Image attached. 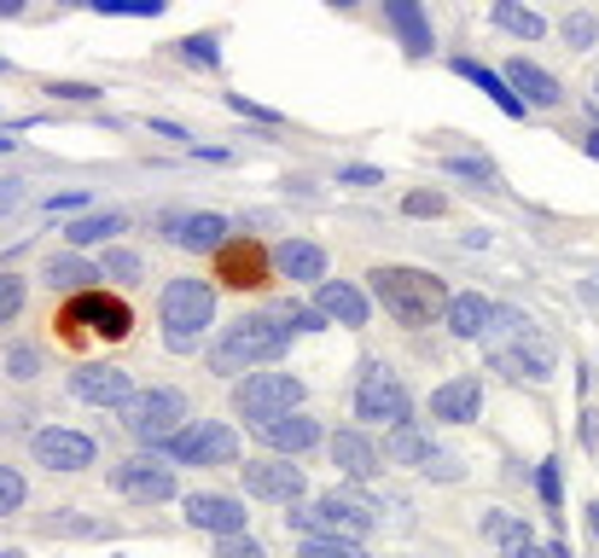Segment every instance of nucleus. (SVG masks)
<instances>
[{
	"mask_svg": "<svg viewBox=\"0 0 599 558\" xmlns=\"http://www.w3.org/2000/svg\"><path fill=\"white\" fill-rule=\"evenodd\" d=\"M0 558H24V552H0Z\"/></svg>",
	"mask_w": 599,
	"mask_h": 558,
	"instance_id": "nucleus-55",
	"label": "nucleus"
},
{
	"mask_svg": "<svg viewBox=\"0 0 599 558\" xmlns=\"http://www.w3.org/2000/svg\"><path fill=\"white\" fill-rule=\"evenodd\" d=\"M338 180H349V186H379L384 175H379V169H367V163H356V169H344Z\"/></svg>",
	"mask_w": 599,
	"mask_h": 558,
	"instance_id": "nucleus-46",
	"label": "nucleus"
},
{
	"mask_svg": "<svg viewBox=\"0 0 599 558\" xmlns=\"http://www.w3.org/2000/svg\"><path fill=\"white\" fill-rule=\"evenodd\" d=\"M35 349H24V343H18V349H7V372H12V379H35Z\"/></svg>",
	"mask_w": 599,
	"mask_h": 558,
	"instance_id": "nucleus-41",
	"label": "nucleus"
},
{
	"mask_svg": "<svg viewBox=\"0 0 599 558\" xmlns=\"http://www.w3.org/2000/svg\"><path fill=\"white\" fill-rule=\"evenodd\" d=\"M99 274L117 280V285H140V274H146V262H140L134 251H106V262H99Z\"/></svg>",
	"mask_w": 599,
	"mask_h": 558,
	"instance_id": "nucleus-31",
	"label": "nucleus"
},
{
	"mask_svg": "<svg viewBox=\"0 0 599 558\" xmlns=\"http://www.w3.org/2000/svg\"><path fill=\"white\" fill-rule=\"evenodd\" d=\"M0 70H7V65H0Z\"/></svg>",
	"mask_w": 599,
	"mask_h": 558,
	"instance_id": "nucleus-56",
	"label": "nucleus"
},
{
	"mask_svg": "<svg viewBox=\"0 0 599 558\" xmlns=\"http://www.w3.org/2000/svg\"><path fill=\"white\" fill-rule=\"evenodd\" d=\"M244 471V494H257V501H274V506H297L308 494V478L292 466V460H251L239 466Z\"/></svg>",
	"mask_w": 599,
	"mask_h": 558,
	"instance_id": "nucleus-10",
	"label": "nucleus"
},
{
	"mask_svg": "<svg viewBox=\"0 0 599 558\" xmlns=\"http://www.w3.org/2000/svg\"><path fill=\"white\" fill-rule=\"evenodd\" d=\"M24 308V280L18 274H0V320H12Z\"/></svg>",
	"mask_w": 599,
	"mask_h": 558,
	"instance_id": "nucleus-36",
	"label": "nucleus"
},
{
	"mask_svg": "<svg viewBox=\"0 0 599 558\" xmlns=\"http://www.w3.org/2000/svg\"><path fill=\"white\" fill-rule=\"evenodd\" d=\"M227 106H233L239 117H262V122H280V111H268V106H251V99H244V94H233V99H227Z\"/></svg>",
	"mask_w": 599,
	"mask_h": 558,
	"instance_id": "nucleus-45",
	"label": "nucleus"
},
{
	"mask_svg": "<svg viewBox=\"0 0 599 558\" xmlns=\"http://www.w3.org/2000/svg\"><path fill=\"white\" fill-rule=\"evenodd\" d=\"M384 18H390V30L402 35V47H407L413 58L431 53V18H425L420 0H384Z\"/></svg>",
	"mask_w": 599,
	"mask_h": 558,
	"instance_id": "nucleus-23",
	"label": "nucleus"
},
{
	"mask_svg": "<svg viewBox=\"0 0 599 558\" xmlns=\"http://www.w3.org/2000/svg\"><path fill=\"white\" fill-rule=\"evenodd\" d=\"M47 94H58V99H99V88H88V81H53Z\"/></svg>",
	"mask_w": 599,
	"mask_h": 558,
	"instance_id": "nucleus-44",
	"label": "nucleus"
},
{
	"mask_svg": "<svg viewBox=\"0 0 599 558\" xmlns=\"http://www.w3.org/2000/svg\"><path fill=\"white\" fill-rule=\"evenodd\" d=\"M588 529H593V541H599V501L588 506Z\"/></svg>",
	"mask_w": 599,
	"mask_h": 558,
	"instance_id": "nucleus-50",
	"label": "nucleus"
},
{
	"mask_svg": "<svg viewBox=\"0 0 599 558\" xmlns=\"http://www.w3.org/2000/svg\"><path fill=\"white\" fill-rule=\"evenodd\" d=\"M593 35H599V24L588 12H576V18H565V47L570 53H582V47H593Z\"/></svg>",
	"mask_w": 599,
	"mask_h": 558,
	"instance_id": "nucleus-34",
	"label": "nucleus"
},
{
	"mask_svg": "<svg viewBox=\"0 0 599 558\" xmlns=\"http://www.w3.org/2000/svg\"><path fill=\"white\" fill-rule=\"evenodd\" d=\"M30 453H35V466H47V471H88L94 466V442L81 437V430H35V442H30Z\"/></svg>",
	"mask_w": 599,
	"mask_h": 558,
	"instance_id": "nucleus-13",
	"label": "nucleus"
},
{
	"mask_svg": "<svg viewBox=\"0 0 599 558\" xmlns=\"http://www.w3.org/2000/svg\"><path fill=\"white\" fill-rule=\"evenodd\" d=\"M187 419V396L181 390H134V402L122 407V425H129L134 442H152L163 448Z\"/></svg>",
	"mask_w": 599,
	"mask_h": 558,
	"instance_id": "nucleus-5",
	"label": "nucleus"
},
{
	"mask_svg": "<svg viewBox=\"0 0 599 558\" xmlns=\"http://www.w3.org/2000/svg\"><path fill=\"white\" fill-rule=\"evenodd\" d=\"M47 280L53 285H65V292H94V280H106L94 262H81V256H53L47 262Z\"/></svg>",
	"mask_w": 599,
	"mask_h": 558,
	"instance_id": "nucleus-28",
	"label": "nucleus"
},
{
	"mask_svg": "<svg viewBox=\"0 0 599 558\" xmlns=\"http://www.w3.org/2000/svg\"><path fill=\"white\" fill-rule=\"evenodd\" d=\"M292 529L303 541H361L373 529V501L361 494H320V501L292 506Z\"/></svg>",
	"mask_w": 599,
	"mask_h": 558,
	"instance_id": "nucleus-4",
	"label": "nucleus"
},
{
	"mask_svg": "<svg viewBox=\"0 0 599 558\" xmlns=\"http://www.w3.org/2000/svg\"><path fill=\"white\" fill-rule=\"evenodd\" d=\"M315 308L326 320H338V326H367V292L361 285H349V280H320Z\"/></svg>",
	"mask_w": 599,
	"mask_h": 558,
	"instance_id": "nucleus-20",
	"label": "nucleus"
},
{
	"mask_svg": "<svg viewBox=\"0 0 599 558\" xmlns=\"http://www.w3.org/2000/svg\"><path fill=\"white\" fill-rule=\"evenodd\" d=\"M187 524L210 535H244V501H233V494H187Z\"/></svg>",
	"mask_w": 599,
	"mask_h": 558,
	"instance_id": "nucleus-17",
	"label": "nucleus"
},
{
	"mask_svg": "<svg viewBox=\"0 0 599 558\" xmlns=\"http://www.w3.org/2000/svg\"><path fill=\"white\" fill-rule=\"evenodd\" d=\"M76 320H94V332H99V338H111V343H117V338H129V308L111 303V297H99V292H81V297H76L53 326H76Z\"/></svg>",
	"mask_w": 599,
	"mask_h": 558,
	"instance_id": "nucleus-15",
	"label": "nucleus"
},
{
	"mask_svg": "<svg viewBox=\"0 0 599 558\" xmlns=\"http://www.w3.org/2000/svg\"><path fill=\"white\" fill-rule=\"evenodd\" d=\"M356 413L361 419H373V425H407V390H402V379L390 372L384 361H373L361 372V384H356Z\"/></svg>",
	"mask_w": 599,
	"mask_h": 558,
	"instance_id": "nucleus-7",
	"label": "nucleus"
},
{
	"mask_svg": "<svg viewBox=\"0 0 599 558\" xmlns=\"http://www.w3.org/2000/svg\"><path fill=\"white\" fill-rule=\"evenodd\" d=\"M483 413V384L471 379H448V384H437L431 390V419H448V425H471Z\"/></svg>",
	"mask_w": 599,
	"mask_h": 558,
	"instance_id": "nucleus-16",
	"label": "nucleus"
},
{
	"mask_svg": "<svg viewBox=\"0 0 599 558\" xmlns=\"http://www.w3.org/2000/svg\"><path fill=\"white\" fill-rule=\"evenodd\" d=\"M483 535L494 547H501V558H535V535L512 518V512H489L483 518Z\"/></svg>",
	"mask_w": 599,
	"mask_h": 558,
	"instance_id": "nucleus-27",
	"label": "nucleus"
},
{
	"mask_svg": "<svg viewBox=\"0 0 599 558\" xmlns=\"http://www.w3.org/2000/svg\"><path fill=\"white\" fill-rule=\"evenodd\" d=\"M384 453H390L396 466H407V471H437V478H454V471H460L443 448H431V437H425V430L413 425V419L384 430Z\"/></svg>",
	"mask_w": 599,
	"mask_h": 558,
	"instance_id": "nucleus-11",
	"label": "nucleus"
},
{
	"mask_svg": "<svg viewBox=\"0 0 599 558\" xmlns=\"http://www.w3.org/2000/svg\"><path fill=\"white\" fill-rule=\"evenodd\" d=\"M111 233H122V216H81V221L65 227L70 244H99V239H111Z\"/></svg>",
	"mask_w": 599,
	"mask_h": 558,
	"instance_id": "nucleus-30",
	"label": "nucleus"
},
{
	"mask_svg": "<svg viewBox=\"0 0 599 558\" xmlns=\"http://www.w3.org/2000/svg\"><path fill=\"white\" fill-rule=\"evenodd\" d=\"M454 70H460L466 81H478V94H489V99H494V106H501L507 117H524V111H530L524 99L507 88V76H494L489 65H478V58H454Z\"/></svg>",
	"mask_w": 599,
	"mask_h": 558,
	"instance_id": "nucleus-26",
	"label": "nucleus"
},
{
	"mask_svg": "<svg viewBox=\"0 0 599 558\" xmlns=\"http://www.w3.org/2000/svg\"><path fill=\"white\" fill-rule=\"evenodd\" d=\"M443 169H448V175H471V180H494V169H489L483 157H448Z\"/></svg>",
	"mask_w": 599,
	"mask_h": 558,
	"instance_id": "nucleus-40",
	"label": "nucleus"
},
{
	"mask_svg": "<svg viewBox=\"0 0 599 558\" xmlns=\"http://www.w3.org/2000/svg\"><path fill=\"white\" fill-rule=\"evenodd\" d=\"M47 210H81V193H58V198H47Z\"/></svg>",
	"mask_w": 599,
	"mask_h": 558,
	"instance_id": "nucleus-47",
	"label": "nucleus"
},
{
	"mask_svg": "<svg viewBox=\"0 0 599 558\" xmlns=\"http://www.w3.org/2000/svg\"><path fill=\"white\" fill-rule=\"evenodd\" d=\"M216 280L233 285V292H257V285H268V251L257 239H233L216 251Z\"/></svg>",
	"mask_w": 599,
	"mask_h": 558,
	"instance_id": "nucleus-12",
	"label": "nucleus"
},
{
	"mask_svg": "<svg viewBox=\"0 0 599 558\" xmlns=\"http://www.w3.org/2000/svg\"><path fill=\"white\" fill-rule=\"evenodd\" d=\"M494 24L507 35H519V41H542V30H547L530 7H519V0H494Z\"/></svg>",
	"mask_w": 599,
	"mask_h": 558,
	"instance_id": "nucleus-29",
	"label": "nucleus"
},
{
	"mask_svg": "<svg viewBox=\"0 0 599 558\" xmlns=\"http://www.w3.org/2000/svg\"><path fill=\"white\" fill-rule=\"evenodd\" d=\"M157 315H163V343L175 349V355H193L198 338H204V326L216 320V292H210V280H170L163 285V297H157Z\"/></svg>",
	"mask_w": 599,
	"mask_h": 558,
	"instance_id": "nucleus-2",
	"label": "nucleus"
},
{
	"mask_svg": "<svg viewBox=\"0 0 599 558\" xmlns=\"http://www.w3.org/2000/svg\"><path fill=\"white\" fill-rule=\"evenodd\" d=\"M588 157H599V129L588 134Z\"/></svg>",
	"mask_w": 599,
	"mask_h": 558,
	"instance_id": "nucleus-52",
	"label": "nucleus"
},
{
	"mask_svg": "<svg viewBox=\"0 0 599 558\" xmlns=\"http://www.w3.org/2000/svg\"><path fill=\"white\" fill-rule=\"evenodd\" d=\"M251 430H257L268 448H280V453H303V448L320 442V425L308 419V413H280V419H262V425H251Z\"/></svg>",
	"mask_w": 599,
	"mask_h": 558,
	"instance_id": "nucleus-19",
	"label": "nucleus"
},
{
	"mask_svg": "<svg viewBox=\"0 0 599 558\" xmlns=\"http://www.w3.org/2000/svg\"><path fill=\"white\" fill-rule=\"evenodd\" d=\"M542 501H547V506H559V460H547V466H542Z\"/></svg>",
	"mask_w": 599,
	"mask_h": 558,
	"instance_id": "nucleus-43",
	"label": "nucleus"
},
{
	"mask_svg": "<svg viewBox=\"0 0 599 558\" xmlns=\"http://www.w3.org/2000/svg\"><path fill=\"white\" fill-rule=\"evenodd\" d=\"M297 558H367L361 541H303Z\"/></svg>",
	"mask_w": 599,
	"mask_h": 558,
	"instance_id": "nucleus-33",
	"label": "nucleus"
},
{
	"mask_svg": "<svg viewBox=\"0 0 599 558\" xmlns=\"http://www.w3.org/2000/svg\"><path fill=\"white\" fill-rule=\"evenodd\" d=\"M163 448H170L181 466H233L239 460V437L216 419H198L193 430H175Z\"/></svg>",
	"mask_w": 599,
	"mask_h": 558,
	"instance_id": "nucleus-8",
	"label": "nucleus"
},
{
	"mask_svg": "<svg viewBox=\"0 0 599 558\" xmlns=\"http://www.w3.org/2000/svg\"><path fill=\"white\" fill-rule=\"evenodd\" d=\"M216 558H268L251 535H221V547H216Z\"/></svg>",
	"mask_w": 599,
	"mask_h": 558,
	"instance_id": "nucleus-37",
	"label": "nucleus"
},
{
	"mask_svg": "<svg viewBox=\"0 0 599 558\" xmlns=\"http://www.w3.org/2000/svg\"><path fill=\"white\" fill-rule=\"evenodd\" d=\"M70 390H76V396L81 402H94V407H129L134 402V379H129V372H122V366H76V379H70Z\"/></svg>",
	"mask_w": 599,
	"mask_h": 558,
	"instance_id": "nucleus-14",
	"label": "nucleus"
},
{
	"mask_svg": "<svg viewBox=\"0 0 599 558\" xmlns=\"http://www.w3.org/2000/svg\"><path fill=\"white\" fill-rule=\"evenodd\" d=\"M297 402H303V384L292 379V372H251V379L233 390V407L251 425L280 419V413H297Z\"/></svg>",
	"mask_w": 599,
	"mask_h": 558,
	"instance_id": "nucleus-6",
	"label": "nucleus"
},
{
	"mask_svg": "<svg viewBox=\"0 0 599 558\" xmlns=\"http://www.w3.org/2000/svg\"><path fill=\"white\" fill-rule=\"evenodd\" d=\"M88 7H99V12H134V18H157L170 0H88Z\"/></svg>",
	"mask_w": 599,
	"mask_h": 558,
	"instance_id": "nucleus-35",
	"label": "nucleus"
},
{
	"mask_svg": "<svg viewBox=\"0 0 599 558\" xmlns=\"http://www.w3.org/2000/svg\"><path fill=\"white\" fill-rule=\"evenodd\" d=\"M24 471H18V466H0V518H12V512L18 506H24Z\"/></svg>",
	"mask_w": 599,
	"mask_h": 558,
	"instance_id": "nucleus-32",
	"label": "nucleus"
},
{
	"mask_svg": "<svg viewBox=\"0 0 599 558\" xmlns=\"http://www.w3.org/2000/svg\"><path fill=\"white\" fill-rule=\"evenodd\" d=\"M47 529L53 535H94L88 518H76V506H58V518H47Z\"/></svg>",
	"mask_w": 599,
	"mask_h": 558,
	"instance_id": "nucleus-38",
	"label": "nucleus"
},
{
	"mask_svg": "<svg viewBox=\"0 0 599 558\" xmlns=\"http://www.w3.org/2000/svg\"><path fill=\"white\" fill-rule=\"evenodd\" d=\"M163 227H170V244H181V251H221L227 244V221L210 216V210L204 216H170Z\"/></svg>",
	"mask_w": 599,
	"mask_h": 558,
	"instance_id": "nucleus-21",
	"label": "nucleus"
},
{
	"mask_svg": "<svg viewBox=\"0 0 599 558\" xmlns=\"http://www.w3.org/2000/svg\"><path fill=\"white\" fill-rule=\"evenodd\" d=\"M448 332L454 338H489L494 332V303L478 297V292H460V297H448Z\"/></svg>",
	"mask_w": 599,
	"mask_h": 558,
	"instance_id": "nucleus-22",
	"label": "nucleus"
},
{
	"mask_svg": "<svg viewBox=\"0 0 599 558\" xmlns=\"http://www.w3.org/2000/svg\"><path fill=\"white\" fill-rule=\"evenodd\" d=\"M402 210H407V216H443V193H413Z\"/></svg>",
	"mask_w": 599,
	"mask_h": 558,
	"instance_id": "nucleus-42",
	"label": "nucleus"
},
{
	"mask_svg": "<svg viewBox=\"0 0 599 558\" xmlns=\"http://www.w3.org/2000/svg\"><path fill=\"white\" fill-rule=\"evenodd\" d=\"M285 343H292V326H280V315H244L239 326H227V338L210 349V366L216 372H251L262 361H280Z\"/></svg>",
	"mask_w": 599,
	"mask_h": 558,
	"instance_id": "nucleus-3",
	"label": "nucleus"
},
{
	"mask_svg": "<svg viewBox=\"0 0 599 558\" xmlns=\"http://www.w3.org/2000/svg\"><path fill=\"white\" fill-rule=\"evenodd\" d=\"M111 483L122 501H134V506H163V501H175V471L163 466V460H122L111 471Z\"/></svg>",
	"mask_w": 599,
	"mask_h": 558,
	"instance_id": "nucleus-9",
	"label": "nucleus"
},
{
	"mask_svg": "<svg viewBox=\"0 0 599 558\" xmlns=\"http://www.w3.org/2000/svg\"><path fill=\"white\" fill-rule=\"evenodd\" d=\"M181 53H187L193 58V65H216V35H193V41H181Z\"/></svg>",
	"mask_w": 599,
	"mask_h": 558,
	"instance_id": "nucleus-39",
	"label": "nucleus"
},
{
	"mask_svg": "<svg viewBox=\"0 0 599 558\" xmlns=\"http://www.w3.org/2000/svg\"><path fill=\"white\" fill-rule=\"evenodd\" d=\"M12 146H18V134H12V129H0V152H12Z\"/></svg>",
	"mask_w": 599,
	"mask_h": 558,
	"instance_id": "nucleus-51",
	"label": "nucleus"
},
{
	"mask_svg": "<svg viewBox=\"0 0 599 558\" xmlns=\"http://www.w3.org/2000/svg\"><path fill=\"white\" fill-rule=\"evenodd\" d=\"M333 466L344 471V478H356V483H367L379 471V448L361 437V430H338L333 437Z\"/></svg>",
	"mask_w": 599,
	"mask_h": 558,
	"instance_id": "nucleus-24",
	"label": "nucleus"
},
{
	"mask_svg": "<svg viewBox=\"0 0 599 558\" xmlns=\"http://www.w3.org/2000/svg\"><path fill=\"white\" fill-rule=\"evenodd\" d=\"M593 106H599V76H593Z\"/></svg>",
	"mask_w": 599,
	"mask_h": 558,
	"instance_id": "nucleus-54",
	"label": "nucleus"
},
{
	"mask_svg": "<svg viewBox=\"0 0 599 558\" xmlns=\"http://www.w3.org/2000/svg\"><path fill=\"white\" fill-rule=\"evenodd\" d=\"M274 262H280V274H285V280H297V285L326 280V251H320V244H308V239H285Z\"/></svg>",
	"mask_w": 599,
	"mask_h": 558,
	"instance_id": "nucleus-25",
	"label": "nucleus"
},
{
	"mask_svg": "<svg viewBox=\"0 0 599 558\" xmlns=\"http://www.w3.org/2000/svg\"><path fill=\"white\" fill-rule=\"evenodd\" d=\"M24 12V0H0V18H18Z\"/></svg>",
	"mask_w": 599,
	"mask_h": 558,
	"instance_id": "nucleus-49",
	"label": "nucleus"
},
{
	"mask_svg": "<svg viewBox=\"0 0 599 558\" xmlns=\"http://www.w3.org/2000/svg\"><path fill=\"white\" fill-rule=\"evenodd\" d=\"M326 7H338V12H349V7H356V0H326Z\"/></svg>",
	"mask_w": 599,
	"mask_h": 558,
	"instance_id": "nucleus-53",
	"label": "nucleus"
},
{
	"mask_svg": "<svg viewBox=\"0 0 599 558\" xmlns=\"http://www.w3.org/2000/svg\"><path fill=\"white\" fill-rule=\"evenodd\" d=\"M24 193H18V180H0V210H7V204H18Z\"/></svg>",
	"mask_w": 599,
	"mask_h": 558,
	"instance_id": "nucleus-48",
	"label": "nucleus"
},
{
	"mask_svg": "<svg viewBox=\"0 0 599 558\" xmlns=\"http://www.w3.org/2000/svg\"><path fill=\"white\" fill-rule=\"evenodd\" d=\"M373 297L384 303V315L396 326H431L448 315V285L437 274H425V267H373Z\"/></svg>",
	"mask_w": 599,
	"mask_h": 558,
	"instance_id": "nucleus-1",
	"label": "nucleus"
},
{
	"mask_svg": "<svg viewBox=\"0 0 599 558\" xmlns=\"http://www.w3.org/2000/svg\"><path fill=\"white\" fill-rule=\"evenodd\" d=\"M507 88L519 94L530 111H553V106L565 99V88H559V81H553L542 65H530V58H512V65H507Z\"/></svg>",
	"mask_w": 599,
	"mask_h": 558,
	"instance_id": "nucleus-18",
	"label": "nucleus"
}]
</instances>
